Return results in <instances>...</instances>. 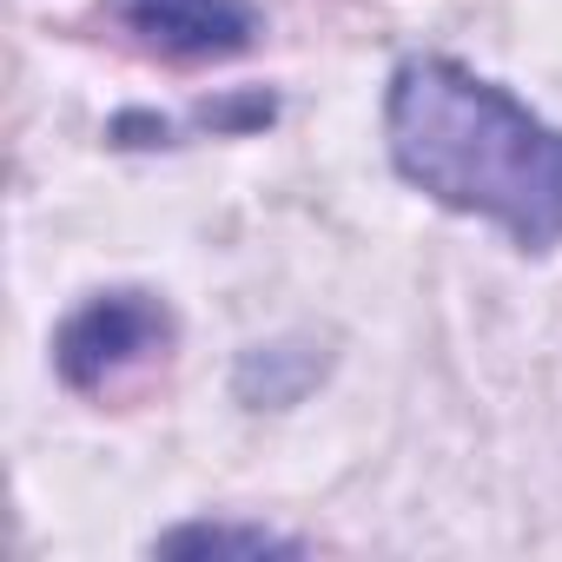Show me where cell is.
<instances>
[{
    "label": "cell",
    "mask_w": 562,
    "mask_h": 562,
    "mask_svg": "<svg viewBox=\"0 0 562 562\" xmlns=\"http://www.w3.org/2000/svg\"><path fill=\"white\" fill-rule=\"evenodd\" d=\"M384 133L417 192L496 218L522 251L562 245V126H542L496 80L457 60H404Z\"/></svg>",
    "instance_id": "obj_1"
},
{
    "label": "cell",
    "mask_w": 562,
    "mask_h": 562,
    "mask_svg": "<svg viewBox=\"0 0 562 562\" xmlns=\"http://www.w3.org/2000/svg\"><path fill=\"white\" fill-rule=\"evenodd\" d=\"M166 345H172V312L153 292H106L60 325L54 364L74 391H106L126 371L166 358Z\"/></svg>",
    "instance_id": "obj_2"
},
{
    "label": "cell",
    "mask_w": 562,
    "mask_h": 562,
    "mask_svg": "<svg viewBox=\"0 0 562 562\" xmlns=\"http://www.w3.org/2000/svg\"><path fill=\"white\" fill-rule=\"evenodd\" d=\"M113 14L146 47L179 60H225V54H245L258 34L245 0H113Z\"/></svg>",
    "instance_id": "obj_3"
},
{
    "label": "cell",
    "mask_w": 562,
    "mask_h": 562,
    "mask_svg": "<svg viewBox=\"0 0 562 562\" xmlns=\"http://www.w3.org/2000/svg\"><path fill=\"white\" fill-rule=\"evenodd\" d=\"M159 555H305V542L258 522H179L153 542Z\"/></svg>",
    "instance_id": "obj_4"
}]
</instances>
